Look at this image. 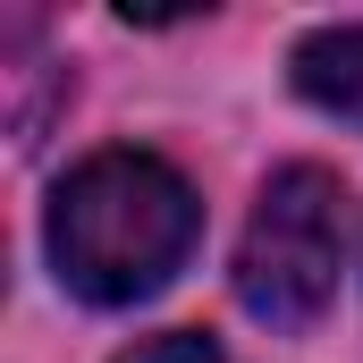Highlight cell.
Here are the masks:
<instances>
[{
  "instance_id": "cell-3",
  "label": "cell",
  "mask_w": 363,
  "mask_h": 363,
  "mask_svg": "<svg viewBox=\"0 0 363 363\" xmlns=\"http://www.w3.org/2000/svg\"><path fill=\"white\" fill-rule=\"evenodd\" d=\"M296 93L330 118L363 127V26H321L296 43Z\"/></svg>"
},
{
  "instance_id": "cell-2",
  "label": "cell",
  "mask_w": 363,
  "mask_h": 363,
  "mask_svg": "<svg viewBox=\"0 0 363 363\" xmlns=\"http://www.w3.org/2000/svg\"><path fill=\"white\" fill-rule=\"evenodd\" d=\"M347 271V194L330 169L296 161L262 186L245 245H237V304L271 330H304Z\"/></svg>"
},
{
  "instance_id": "cell-1",
  "label": "cell",
  "mask_w": 363,
  "mask_h": 363,
  "mask_svg": "<svg viewBox=\"0 0 363 363\" xmlns=\"http://www.w3.org/2000/svg\"><path fill=\"white\" fill-rule=\"evenodd\" d=\"M43 237H51L60 287H77L85 304H144L186 271L203 237V203L161 152L110 144L60 178Z\"/></svg>"
},
{
  "instance_id": "cell-4",
  "label": "cell",
  "mask_w": 363,
  "mask_h": 363,
  "mask_svg": "<svg viewBox=\"0 0 363 363\" xmlns=\"http://www.w3.org/2000/svg\"><path fill=\"white\" fill-rule=\"evenodd\" d=\"M118 363H228V355H220V338H203V330H169V338L127 347Z\"/></svg>"
}]
</instances>
